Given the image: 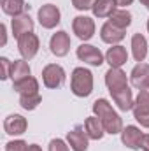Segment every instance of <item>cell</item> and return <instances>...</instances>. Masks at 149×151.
Returning a JSON list of instances; mask_svg holds the SVG:
<instances>
[{
	"label": "cell",
	"instance_id": "obj_30",
	"mask_svg": "<svg viewBox=\"0 0 149 151\" xmlns=\"http://www.w3.org/2000/svg\"><path fill=\"white\" fill-rule=\"evenodd\" d=\"M49 151H69V146L62 139H53L49 142Z\"/></svg>",
	"mask_w": 149,
	"mask_h": 151
},
{
	"label": "cell",
	"instance_id": "obj_35",
	"mask_svg": "<svg viewBox=\"0 0 149 151\" xmlns=\"http://www.w3.org/2000/svg\"><path fill=\"white\" fill-rule=\"evenodd\" d=\"M140 4H144V5H146V4H148V0H140Z\"/></svg>",
	"mask_w": 149,
	"mask_h": 151
},
{
	"label": "cell",
	"instance_id": "obj_18",
	"mask_svg": "<svg viewBox=\"0 0 149 151\" xmlns=\"http://www.w3.org/2000/svg\"><path fill=\"white\" fill-rule=\"evenodd\" d=\"M125 32H126V30L117 28V27H114L112 23L107 21V23L102 27V30H100V37H102L104 42H107V44H116V42H119V40L125 39Z\"/></svg>",
	"mask_w": 149,
	"mask_h": 151
},
{
	"label": "cell",
	"instance_id": "obj_19",
	"mask_svg": "<svg viewBox=\"0 0 149 151\" xmlns=\"http://www.w3.org/2000/svg\"><path fill=\"white\" fill-rule=\"evenodd\" d=\"M84 130H86L88 137L93 139V141H100V139L104 137V134H105L104 125H102V121H100L98 116H91V118H88V119L84 121Z\"/></svg>",
	"mask_w": 149,
	"mask_h": 151
},
{
	"label": "cell",
	"instance_id": "obj_34",
	"mask_svg": "<svg viewBox=\"0 0 149 151\" xmlns=\"http://www.w3.org/2000/svg\"><path fill=\"white\" fill-rule=\"evenodd\" d=\"M27 151H42V150L39 148L37 144H30V146H28V150H27Z\"/></svg>",
	"mask_w": 149,
	"mask_h": 151
},
{
	"label": "cell",
	"instance_id": "obj_25",
	"mask_svg": "<svg viewBox=\"0 0 149 151\" xmlns=\"http://www.w3.org/2000/svg\"><path fill=\"white\" fill-rule=\"evenodd\" d=\"M25 0H2V11L12 18L21 16L25 11Z\"/></svg>",
	"mask_w": 149,
	"mask_h": 151
},
{
	"label": "cell",
	"instance_id": "obj_6",
	"mask_svg": "<svg viewBox=\"0 0 149 151\" xmlns=\"http://www.w3.org/2000/svg\"><path fill=\"white\" fill-rule=\"evenodd\" d=\"M18 49H19L23 60H32L39 51V37L34 32L21 35L18 39Z\"/></svg>",
	"mask_w": 149,
	"mask_h": 151
},
{
	"label": "cell",
	"instance_id": "obj_32",
	"mask_svg": "<svg viewBox=\"0 0 149 151\" xmlns=\"http://www.w3.org/2000/svg\"><path fill=\"white\" fill-rule=\"evenodd\" d=\"M0 28H2V46H5V42H7V34H5V25H2Z\"/></svg>",
	"mask_w": 149,
	"mask_h": 151
},
{
	"label": "cell",
	"instance_id": "obj_13",
	"mask_svg": "<svg viewBox=\"0 0 149 151\" xmlns=\"http://www.w3.org/2000/svg\"><path fill=\"white\" fill-rule=\"evenodd\" d=\"M88 134L86 130H82L81 127H77L74 130H70L67 134V141H69V146L74 151H86L88 150Z\"/></svg>",
	"mask_w": 149,
	"mask_h": 151
},
{
	"label": "cell",
	"instance_id": "obj_16",
	"mask_svg": "<svg viewBox=\"0 0 149 151\" xmlns=\"http://www.w3.org/2000/svg\"><path fill=\"white\" fill-rule=\"evenodd\" d=\"M112 99L116 102V106L121 109V111H130L133 109V97H132V90L126 86V88H121V90H114L111 91Z\"/></svg>",
	"mask_w": 149,
	"mask_h": 151
},
{
	"label": "cell",
	"instance_id": "obj_36",
	"mask_svg": "<svg viewBox=\"0 0 149 151\" xmlns=\"http://www.w3.org/2000/svg\"><path fill=\"white\" fill-rule=\"evenodd\" d=\"M146 7H148V9H149V0H148V4H146Z\"/></svg>",
	"mask_w": 149,
	"mask_h": 151
},
{
	"label": "cell",
	"instance_id": "obj_37",
	"mask_svg": "<svg viewBox=\"0 0 149 151\" xmlns=\"http://www.w3.org/2000/svg\"><path fill=\"white\" fill-rule=\"evenodd\" d=\"M148 32H149V19H148Z\"/></svg>",
	"mask_w": 149,
	"mask_h": 151
},
{
	"label": "cell",
	"instance_id": "obj_33",
	"mask_svg": "<svg viewBox=\"0 0 149 151\" xmlns=\"http://www.w3.org/2000/svg\"><path fill=\"white\" fill-rule=\"evenodd\" d=\"M133 0H116V4L117 5H121V7H126V5H130Z\"/></svg>",
	"mask_w": 149,
	"mask_h": 151
},
{
	"label": "cell",
	"instance_id": "obj_22",
	"mask_svg": "<svg viewBox=\"0 0 149 151\" xmlns=\"http://www.w3.org/2000/svg\"><path fill=\"white\" fill-rule=\"evenodd\" d=\"M27 77H30V67H28L27 60H16V62L12 63V70H11V79H12V83L16 84V83H19V81L27 79Z\"/></svg>",
	"mask_w": 149,
	"mask_h": 151
},
{
	"label": "cell",
	"instance_id": "obj_4",
	"mask_svg": "<svg viewBox=\"0 0 149 151\" xmlns=\"http://www.w3.org/2000/svg\"><path fill=\"white\" fill-rule=\"evenodd\" d=\"M42 81H44V84L47 88L56 90L65 83V70L56 63H49L42 70Z\"/></svg>",
	"mask_w": 149,
	"mask_h": 151
},
{
	"label": "cell",
	"instance_id": "obj_28",
	"mask_svg": "<svg viewBox=\"0 0 149 151\" xmlns=\"http://www.w3.org/2000/svg\"><path fill=\"white\" fill-rule=\"evenodd\" d=\"M0 65H2V79H7V77H11V70H12V63L5 58V56H2L0 58Z\"/></svg>",
	"mask_w": 149,
	"mask_h": 151
},
{
	"label": "cell",
	"instance_id": "obj_29",
	"mask_svg": "<svg viewBox=\"0 0 149 151\" xmlns=\"http://www.w3.org/2000/svg\"><path fill=\"white\" fill-rule=\"evenodd\" d=\"M95 2H97V0H72L74 7H75V9H79V11H88V9H93Z\"/></svg>",
	"mask_w": 149,
	"mask_h": 151
},
{
	"label": "cell",
	"instance_id": "obj_10",
	"mask_svg": "<svg viewBox=\"0 0 149 151\" xmlns=\"http://www.w3.org/2000/svg\"><path fill=\"white\" fill-rule=\"evenodd\" d=\"M130 81L137 90H149V63H137L130 74Z\"/></svg>",
	"mask_w": 149,
	"mask_h": 151
},
{
	"label": "cell",
	"instance_id": "obj_31",
	"mask_svg": "<svg viewBox=\"0 0 149 151\" xmlns=\"http://www.w3.org/2000/svg\"><path fill=\"white\" fill-rule=\"evenodd\" d=\"M140 148L144 151H149V134L142 135V141H140Z\"/></svg>",
	"mask_w": 149,
	"mask_h": 151
},
{
	"label": "cell",
	"instance_id": "obj_21",
	"mask_svg": "<svg viewBox=\"0 0 149 151\" xmlns=\"http://www.w3.org/2000/svg\"><path fill=\"white\" fill-rule=\"evenodd\" d=\"M116 7H117L116 0H97L91 11L97 18H111V14L116 11Z\"/></svg>",
	"mask_w": 149,
	"mask_h": 151
},
{
	"label": "cell",
	"instance_id": "obj_17",
	"mask_svg": "<svg viewBox=\"0 0 149 151\" xmlns=\"http://www.w3.org/2000/svg\"><path fill=\"white\" fill-rule=\"evenodd\" d=\"M105 60H107V63H109L111 67L119 69L121 65L126 63L128 53H126V49H125L123 46H112V47H109V51L105 53Z\"/></svg>",
	"mask_w": 149,
	"mask_h": 151
},
{
	"label": "cell",
	"instance_id": "obj_23",
	"mask_svg": "<svg viewBox=\"0 0 149 151\" xmlns=\"http://www.w3.org/2000/svg\"><path fill=\"white\" fill-rule=\"evenodd\" d=\"M14 90L19 93V95H35L39 93V83L35 77H27V79H23V81H19V83H16L14 84Z\"/></svg>",
	"mask_w": 149,
	"mask_h": 151
},
{
	"label": "cell",
	"instance_id": "obj_15",
	"mask_svg": "<svg viewBox=\"0 0 149 151\" xmlns=\"http://www.w3.org/2000/svg\"><path fill=\"white\" fill-rule=\"evenodd\" d=\"M30 32H34V21L28 14H21L12 19V34L16 39H19L25 34H30Z\"/></svg>",
	"mask_w": 149,
	"mask_h": 151
},
{
	"label": "cell",
	"instance_id": "obj_26",
	"mask_svg": "<svg viewBox=\"0 0 149 151\" xmlns=\"http://www.w3.org/2000/svg\"><path fill=\"white\" fill-rule=\"evenodd\" d=\"M40 95L35 93V95H19V106L25 109V111H34L40 104Z\"/></svg>",
	"mask_w": 149,
	"mask_h": 151
},
{
	"label": "cell",
	"instance_id": "obj_8",
	"mask_svg": "<svg viewBox=\"0 0 149 151\" xmlns=\"http://www.w3.org/2000/svg\"><path fill=\"white\" fill-rule=\"evenodd\" d=\"M72 28H74V34L81 40H90L95 35V21L88 16H75Z\"/></svg>",
	"mask_w": 149,
	"mask_h": 151
},
{
	"label": "cell",
	"instance_id": "obj_24",
	"mask_svg": "<svg viewBox=\"0 0 149 151\" xmlns=\"http://www.w3.org/2000/svg\"><path fill=\"white\" fill-rule=\"evenodd\" d=\"M109 23H112V25L117 27V28L126 30V28L130 27V23H132V14H130L126 9H121V11L116 9L111 14V18H109Z\"/></svg>",
	"mask_w": 149,
	"mask_h": 151
},
{
	"label": "cell",
	"instance_id": "obj_9",
	"mask_svg": "<svg viewBox=\"0 0 149 151\" xmlns=\"http://www.w3.org/2000/svg\"><path fill=\"white\" fill-rule=\"evenodd\" d=\"M49 47H51V53L54 56H65L70 49V37L67 32L60 30L56 34H53V37L49 40Z\"/></svg>",
	"mask_w": 149,
	"mask_h": 151
},
{
	"label": "cell",
	"instance_id": "obj_5",
	"mask_svg": "<svg viewBox=\"0 0 149 151\" xmlns=\"http://www.w3.org/2000/svg\"><path fill=\"white\" fill-rule=\"evenodd\" d=\"M75 53H77V58H79L81 62L90 63V65H93V67H100V65L104 63V55L100 53L98 47H95V46H91V44H81Z\"/></svg>",
	"mask_w": 149,
	"mask_h": 151
},
{
	"label": "cell",
	"instance_id": "obj_20",
	"mask_svg": "<svg viewBox=\"0 0 149 151\" xmlns=\"http://www.w3.org/2000/svg\"><path fill=\"white\" fill-rule=\"evenodd\" d=\"M132 53H133V58L139 63L146 60V56H148V40L142 34H135L132 37Z\"/></svg>",
	"mask_w": 149,
	"mask_h": 151
},
{
	"label": "cell",
	"instance_id": "obj_2",
	"mask_svg": "<svg viewBox=\"0 0 149 151\" xmlns=\"http://www.w3.org/2000/svg\"><path fill=\"white\" fill-rule=\"evenodd\" d=\"M70 90L75 97H88L93 91V74L84 67L74 69L70 77Z\"/></svg>",
	"mask_w": 149,
	"mask_h": 151
},
{
	"label": "cell",
	"instance_id": "obj_1",
	"mask_svg": "<svg viewBox=\"0 0 149 151\" xmlns=\"http://www.w3.org/2000/svg\"><path fill=\"white\" fill-rule=\"evenodd\" d=\"M93 113H95V116L100 118V121L104 125V130L107 134L116 135V134L123 132V121H121L119 114L112 109L111 104L105 99H98V100L93 102Z\"/></svg>",
	"mask_w": 149,
	"mask_h": 151
},
{
	"label": "cell",
	"instance_id": "obj_14",
	"mask_svg": "<svg viewBox=\"0 0 149 151\" xmlns=\"http://www.w3.org/2000/svg\"><path fill=\"white\" fill-rule=\"evenodd\" d=\"M142 135H144V134L140 132V128H137V127H133V125H128V127L123 128V132H121V141H123V144H125L126 148L137 150V148H140Z\"/></svg>",
	"mask_w": 149,
	"mask_h": 151
},
{
	"label": "cell",
	"instance_id": "obj_3",
	"mask_svg": "<svg viewBox=\"0 0 149 151\" xmlns=\"http://www.w3.org/2000/svg\"><path fill=\"white\" fill-rule=\"evenodd\" d=\"M133 118L142 125L149 128V91L139 90L137 100L133 102Z\"/></svg>",
	"mask_w": 149,
	"mask_h": 151
},
{
	"label": "cell",
	"instance_id": "obj_12",
	"mask_svg": "<svg viewBox=\"0 0 149 151\" xmlns=\"http://www.w3.org/2000/svg\"><path fill=\"white\" fill-rule=\"evenodd\" d=\"M105 84H107L109 91L121 90V88H126V86H128L126 74H125L121 69H114V67H111V69L105 72Z\"/></svg>",
	"mask_w": 149,
	"mask_h": 151
},
{
	"label": "cell",
	"instance_id": "obj_7",
	"mask_svg": "<svg viewBox=\"0 0 149 151\" xmlns=\"http://www.w3.org/2000/svg\"><path fill=\"white\" fill-rule=\"evenodd\" d=\"M37 16H39V23H40L44 28H47V30L54 28V27L60 23V9H58L56 5H53V4L42 5V7L39 9Z\"/></svg>",
	"mask_w": 149,
	"mask_h": 151
},
{
	"label": "cell",
	"instance_id": "obj_27",
	"mask_svg": "<svg viewBox=\"0 0 149 151\" xmlns=\"http://www.w3.org/2000/svg\"><path fill=\"white\" fill-rule=\"evenodd\" d=\"M28 144L25 141H11L5 144V151H27Z\"/></svg>",
	"mask_w": 149,
	"mask_h": 151
},
{
	"label": "cell",
	"instance_id": "obj_11",
	"mask_svg": "<svg viewBox=\"0 0 149 151\" xmlns=\"http://www.w3.org/2000/svg\"><path fill=\"white\" fill-rule=\"evenodd\" d=\"M27 127H28V123L21 114H11L4 119V130L9 135H21V134H25Z\"/></svg>",
	"mask_w": 149,
	"mask_h": 151
}]
</instances>
